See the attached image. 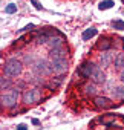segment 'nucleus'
Here are the masks:
<instances>
[{
  "label": "nucleus",
  "instance_id": "obj_1",
  "mask_svg": "<svg viewBox=\"0 0 124 130\" xmlns=\"http://www.w3.org/2000/svg\"><path fill=\"white\" fill-rule=\"evenodd\" d=\"M22 72H23V63L17 58H9L3 66V74L6 77H19Z\"/></svg>",
  "mask_w": 124,
  "mask_h": 130
},
{
  "label": "nucleus",
  "instance_id": "obj_2",
  "mask_svg": "<svg viewBox=\"0 0 124 130\" xmlns=\"http://www.w3.org/2000/svg\"><path fill=\"white\" fill-rule=\"evenodd\" d=\"M19 98H20V90L19 89H9L6 92L2 93V107H6V109H12L14 106H17L19 103Z\"/></svg>",
  "mask_w": 124,
  "mask_h": 130
},
{
  "label": "nucleus",
  "instance_id": "obj_3",
  "mask_svg": "<svg viewBox=\"0 0 124 130\" xmlns=\"http://www.w3.org/2000/svg\"><path fill=\"white\" fill-rule=\"evenodd\" d=\"M23 103L26 106H32L35 103H38L41 100V90L38 87H31V89H26L25 93H23Z\"/></svg>",
  "mask_w": 124,
  "mask_h": 130
},
{
  "label": "nucleus",
  "instance_id": "obj_4",
  "mask_svg": "<svg viewBox=\"0 0 124 130\" xmlns=\"http://www.w3.org/2000/svg\"><path fill=\"white\" fill-rule=\"evenodd\" d=\"M95 69H97V64L89 61V60H86V61L81 63V66L78 68V75L83 77V78H90L94 75Z\"/></svg>",
  "mask_w": 124,
  "mask_h": 130
},
{
  "label": "nucleus",
  "instance_id": "obj_5",
  "mask_svg": "<svg viewBox=\"0 0 124 130\" xmlns=\"http://www.w3.org/2000/svg\"><path fill=\"white\" fill-rule=\"evenodd\" d=\"M51 68L52 72L57 75H63L68 71V61L66 58H58V60H51Z\"/></svg>",
  "mask_w": 124,
  "mask_h": 130
},
{
  "label": "nucleus",
  "instance_id": "obj_6",
  "mask_svg": "<svg viewBox=\"0 0 124 130\" xmlns=\"http://www.w3.org/2000/svg\"><path fill=\"white\" fill-rule=\"evenodd\" d=\"M34 72L37 74V75H48V74H51L52 72V68H51V63H48V61H44V60H38V61H35L34 63Z\"/></svg>",
  "mask_w": 124,
  "mask_h": 130
},
{
  "label": "nucleus",
  "instance_id": "obj_7",
  "mask_svg": "<svg viewBox=\"0 0 124 130\" xmlns=\"http://www.w3.org/2000/svg\"><path fill=\"white\" fill-rule=\"evenodd\" d=\"M94 104H95V107L100 109V110H107V109H110V107L113 106L112 100L107 98V96H95V98H94Z\"/></svg>",
  "mask_w": 124,
  "mask_h": 130
},
{
  "label": "nucleus",
  "instance_id": "obj_8",
  "mask_svg": "<svg viewBox=\"0 0 124 130\" xmlns=\"http://www.w3.org/2000/svg\"><path fill=\"white\" fill-rule=\"evenodd\" d=\"M90 78H92V83H95V84H103V83L106 81V74L103 72V68H101V66H97V69H95V72H94V75H92Z\"/></svg>",
  "mask_w": 124,
  "mask_h": 130
},
{
  "label": "nucleus",
  "instance_id": "obj_9",
  "mask_svg": "<svg viewBox=\"0 0 124 130\" xmlns=\"http://www.w3.org/2000/svg\"><path fill=\"white\" fill-rule=\"evenodd\" d=\"M112 38H109V37H101L98 41H97V49L98 51H109L110 47H112Z\"/></svg>",
  "mask_w": 124,
  "mask_h": 130
},
{
  "label": "nucleus",
  "instance_id": "obj_10",
  "mask_svg": "<svg viewBox=\"0 0 124 130\" xmlns=\"http://www.w3.org/2000/svg\"><path fill=\"white\" fill-rule=\"evenodd\" d=\"M49 57L51 60H58V58H65L66 57V51L65 47H54V49H49Z\"/></svg>",
  "mask_w": 124,
  "mask_h": 130
},
{
  "label": "nucleus",
  "instance_id": "obj_11",
  "mask_svg": "<svg viewBox=\"0 0 124 130\" xmlns=\"http://www.w3.org/2000/svg\"><path fill=\"white\" fill-rule=\"evenodd\" d=\"M115 119H116V115H113V113H109V115H104V116L98 118V122H101L103 125H107V127H110V125H113Z\"/></svg>",
  "mask_w": 124,
  "mask_h": 130
},
{
  "label": "nucleus",
  "instance_id": "obj_12",
  "mask_svg": "<svg viewBox=\"0 0 124 130\" xmlns=\"http://www.w3.org/2000/svg\"><path fill=\"white\" fill-rule=\"evenodd\" d=\"M81 90H83V93H84L86 96H95V93H97L95 83H86Z\"/></svg>",
  "mask_w": 124,
  "mask_h": 130
},
{
  "label": "nucleus",
  "instance_id": "obj_13",
  "mask_svg": "<svg viewBox=\"0 0 124 130\" xmlns=\"http://www.w3.org/2000/svg\"><path fill=\"white\" fill-rule=\"evenodd\" d=\"M112 63V54H101L100 55V64H101V66L103 68H107L109 66V64Z\"/></svg>",
  "mask_w": 124,
  "mask_h": 130
},
{
  "label": "nucleus",
  "instance_id": "obj_14",
  "mask_svg": "<svg viewBox=\"0 0 124 130\" xmlns=\"http://www.w3.org/2000/svg\"><path fill=\"white\" fill-rule=\"evenodd\" d=\"M113 66H115L116 69L124 68V52H119V54L113 58Z\"/></svg>",
  "mask_w": 124,
  "mask_h": 130
},
{
  "label": "nucleus",
  "instance_id": "obj_15",
  "mask_svg": "<svg viewBox=\"0 0 124 130\" xmlns=\"http://www.w3.org/2000/svg\"><path fill=\"white\" fill-rule=\"evenodd\" d=\"M112 93L116 100H124V84L122 86H115L112 89Z\"/></svg>",
  "mask_w": 124,
  "mask_h": 130
},
{
  "label": "nucleus",
  "instance_id": "obj_16",
  "mask_svg": "<svg viewBox=\"0 0 124 130\" xmlns=\"http://www.w3.org/2000/svg\"><path fill=\"white\" fill-rule=\"evenodd\" d=\"M95 35H97V28H87V29H84L81 37H83V40H90Z\"/></svg>",
  "mask_w": 124,
  "mask_h": 130
},
{
  "label": "nucleus",
  "instance_id": "obj_17",
  "mask_svg": "<svg viewBox=\"0 0 124 130\" xmlns=\"http://www.w3.org/2000/svg\"><path fill=\"white\" fill-rule=\"evenodd\" d=\"M9 87H11V80L5 78V75H3L2 78H0V89L5 92V90H9Z\"/></svg>",
  "mask_w": 124,
  "mask_h": 130
},
{
  "label": "nucleus",
  "instance_id": "obj_18",
  "mask_svg": "<svg viewBox=\"0 0 124 130\" xmlns=\"http://www.w3.org/2000/svg\"><path fill=\"white\" fill-rule=\"evenodd\" d=\"M113 2L112 0H103V2H100V5H98V8L101 9V11H106V9H110V8H113Z\"/></svg>",
  "mask_w": 124,
  "mask_h": 130
},
{
  "label": "nucleus",
  "instance_id": "obj_19",
  "mask_svg": "<svg viewBox=\"0 0 124 130\" xmlns=\"http://www.w3.org/2000/svg\"><path fill=\"white\" fill-rule=\"evenodd\" d=\"M112 26H113V29H116V31H124V22H122V20H115V22L112 23Z\"/></svg>",
  "mask_w": 124,
  "mask_h": 130
},
{
  "label": "nucleus",
  "instance_id": "obj_20",
  "mask_svg": "<svg viewBox=\"0 0 124 130\" xmlns=\"http://www.w3.org/2000/svg\"><path fill=\"white\" fill-rule=\"evenodd\" d=\"M5 12H6V14H14V12H17V5H16V3H9V5L5 8Z\"/></svg>",
  "mask_w": 124,
  "mask_h": 130
},
{
  "label": "nucleus",
  "instance_id": "obj_21",
  "mask_svg": "<svg viewBox=\"0 0 124 130\" xmlns=\"http://www.w3.org/2000/svg\"><path fill=\"white\" fill-rule=\"evenodd\" d=\"M34 29V25H26L23 29H20V32H26V31H32Z\"/></svg>",
  "mask_w": 124,
  "mask_h": 130
},
{
  "label": "nucleus",
  "instance_id": "obj_22",
  "mask_svg": "<svg viewBox=\"0 0 124 130\" xmlns=\"http://www.w3.org/2000/svg\"><path fill=\"white\" fill-rule=\"evenodd\" d=\"M31 2H32V3H34V6H35V8H37V9H41V8H43V6H41V5H40V3H38V2H37V0H31Z\"/></svg>",
  "mask_w": 124,
  "mask_h": 130
},
{
  "label": "nucleus",
  "instance_id": "obj_23",
  "mask_svg": "<svg viewBox=\"0 0 124 130\" xmlns=\"http://www.w3.org/2000/svg\"><path fill=\"white\" fill-rule=\"evenodd\" d=\"M17 130H28V127H26V124H19Z\"/></svg>",
  "mask_w": 124,
  "mask_h": 130
},
{
  "label": "nucleus",
  "instance_id": "obj_24",
  "mask_svg": "<svg viewBox=\"0 0 124 130\" xmlns=\"http://www.w3.org/2000/svg\"><path fill=\"white\" fill-rule=\"evenodd\" d=\"M119 80H121V83L124 84V69L121 71V75H119Z\"/></svg>",
  "mask_w": 124,
  "mask_h": 130
},
{
  "label": "nucleus",
  "instance_id": "obj_25",
  "mask_svg": "<svg viewBox=\"0 0 124 130\" xmlns=\"http://www.w3.org/2000/svg\"><path fill=\"white\" fill-rule=\"evenodd\" d=\"M32 124H35V125H37V124H40V121H38V119H32Z\"/></svg>",
  "mask_w": 124,
  "mask_h": 130
},
{
  "label": "nucleus",
  "instance_id": "obj_26",
  "mask_svg": "<svg viewBox=\"0 0 124 130\" xmlns=\"http://www.w3.org/2000/svg\"><path fill=\"white\" fill-rule=\"evenodd\" d=\"M121 118H122V121H124V116H121Z\"/></svg>",
  "mask_w": 124,
  "mask_h": 130
}]
</instances>
